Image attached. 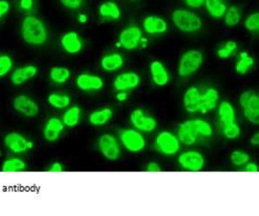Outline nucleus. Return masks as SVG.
Here are the masks:
<instances>
[{
  "label": "nucleus",
  "instance_id": "obj_12",
  "mask_svg": "<svg viewBox=\"0 0 259 216\" xmlns=\"http://www.w3.org/2000/svg\"><path fill=\"white\" fill-rule=\"evenodd\" d=\"M143 38L142 30L137 26H131L122 30L119 36V45L125 50H134L138 48L141 39Z\"/></svg>",
  "mask_w": 259,
  "mask_h": 216
},
{
  "label": "nucleus",
  "instance_id": "obj_30",
  "mask_svg": "<svg viewBox=\"0 0 259 216\" xmlns=\"http://www.w3.org/2000/svg\"><path fill=\"white\" fill-rule=\"evenodd\" d=\"M27 168L26 162L18 159V157H13V159L6 160L2 165V171L9 173V172H22Z\"/></svg>",
  "mask_w": 259,
  "mask_h": 216
},
{
  "label": "nucleus",
  "instance_id": "obj_32",
  "mask_svg": "<svg viewBox=\"0 0 259 216\" xmlns=\"http://www.w3.org/2000/svg\"><path fill=\"white\" fill-rule=\"evenodd\" d=\"M48 103L55 109H66L71 103V99L67 95H60V93H51L48 97Z\"/></svg>",
  "mask_w": 259,
  "mask_h": 216
},
{
  "label": "nucleus",
  "instance_id": "obj_17",
  "mask_svg": "<svg viewBox=\"0 0 259 216\" xmlns=\"http://www.w3.org/2000/svg\"><path fill=\"white\" fill-rule=\"evenodd\" d=\"M150 72L152 75V81L157 87H165L169 82V73L163 62L154 60L150 65Z\"/></svg>",
  "mask_w": 259,
  "mask_h": 216
},
{
  "label": "nucleus",
  "instance_id": "obj_22",
  "mask_svg": "<svg viewBox=\"0 0 259 216\" xmlns=\"http://www.w3.org/2000/svg\"><path fill=\"white\" fill-rule=\"evenodd\" d=\"M61 46L63 50L69 55H76L82 50V41L79 37V34L71 31L62 36L61 38Z\"/></svg>",
  "mask_w": 259,
  "mask_h": 216
},
{
  "label": "nucleus",
  "instance_id": "obj_44",
  "mask_svg": "<svg viewBox=\"0 0 259 216\" xmlns=\"http://www.w3.org/2000/svg\"><path fill=\"white\" fill-rule=\"evenodd\" d=\"M63 165L61 164V163H59V162H55L54 164H52L51 166H50V168H49V172H54V173H56V172H63Z\"/></svg>",
  "mask_w": 259,
  "mask_h": 216
},
{
  "label": "nucleus",
  "instance_id": "obj_40",
  "mask_svg": "<svg viewBox=\"0 0 259 216\" xmlns=\"http://www.w3.org/2000/svg\"><path fill=\"white\" fill-rule=\"evenodd\" d=\"M84 0H60V3L64 6L66 8L69 9H78L81 7V5L83 4Z\"/></svg>",
  "mask_w": 259,
  "mask_h": 216
},
{
  "label": "nucleus",
  "instance_id": "obj_18",
  "mask_svg": "<svg viewBox=\"0 0 259 216\" xmlns=\"http://www.w3.org/2000/svg\"><path fill=\"white\" fill-rule=\"evenodd\" d=\"M64 130L62 120L59 118H50L45 125L44 138L48 142H56L60 138V134Z\"/></svg>",
  "mask_w": 259,
  "mask_h": 216
},
{
  "label": "nucleus",
  "instance_id": "obj_10",
  "mask_svg": "<svg viewBox=\"0 0 259 216\" xmlns=\"http://www.w3.org/2000/svg\"><path fill=\"white\" fill-rule=\"evenodd\" d=\"M5 147L16 154L25 153L33 148V143L18 132H10L4 138Z\"/></svg>",
  "mask_w": 259,
  "mask_h": 216
},
{
  "label": "nucleus",
  "instance_id": "obj_39",
  "mask_svg": "<svg viewBox=\"0 0 259 216\" xmlns=\"http://www.w3.org/2000/svg\"><path fill=\"white\" fill-rule=\"evenodd\" d=\"M245 28L248 31L251 32H256L259 29V14L254 13L251 14L249 17H247V19L245 20Z\"/></svg>",
  "mask_w": 259,
  "mask_h": 216
},
{
  "label": "nucleus",
  "instance_id": "obj_2",
  "mask_svg": "<svg viewBox=\"0 0 259 216\" xmlns=\"http://www.w3.org/2000/svg\"><path fill=\"white\" fill-rule=\"evenodd\" d=\"M172 20L176 28L187 33L196 32L203 26L201 18L196 14L185 9L174 10L172 14Z\"/></svg>",
  "mask_w": 259,
  "mask_h": 216
},
{
  "label": "nucleus",
  "instance_id": "obj_19",
  "mask_svg": "<svg viewBox=\"0 0 259 216\" xmlns=\"http://www.w3.org/2000/svg\"><path fill=\"white\" fill-rule=\"evenodd\" d=\"M38 73V68L33 65H29L26 67H21L16 69L10 77L11 83L14 85H21L26 83L27 81L34 78Z\"/></svg>",
  "mask_w": 259,
  "mask_h": 216
},
{
  "label": "nucleus",
  "instance_id": "obj_31",
  "mask_svg": "<svg viewBox=\"0 0 259 216\" xmlns=\"http://www.w3.org/2000/svg\"><path fill=\"white\" fill-rule=\"evenodd\" d=\"M99 13L102 17H104V18H109L110 17V18L116 20L121 17V11L119 7H117L116 4L112 2H107L100 6Z\"/></svg>",
  "mask_w": 259,
  "mask_h": 216
},
{
  "label": "nucleus",
  "instance_id": "obj_28",
  "mask_svg": "<svg viewBox=\"0 0 259 216\" xmlns=\"http://www.w3.org/2000/svg\"><path fill=\"white\" fill-rule=\"evenodd\" d=\"M255 60L254 58L250 57L246 51H243L239 54V58L236 62V66H235V70L239 74H246L254 66Z\"/></svg>",
  "mask_w": 259,
  "mask_h": 216
},
{
  "label": "nucleus",
  "instance_id": "obj_33",
  "mask_svg": "<svg viewBox=\"0 0 259 216\" xmlns=\"http://www.w3.org/2000/svg\"><path fill=\"white\" fill-rule=\"evenodd\" d=\"M193 124L195 126V130L198 136L204 137V138H210L213 137V127L210 126L207 121L202 120V119H194Z\"/></svg>",
  "mask_w": 259,
  "mask_h": 216
},
{
  "label": "nucleus",
  "instance_id": "obj_13",
  "mask_svg": "<svg viewBox=\"0 0 259 216\" xmlns=\"http://www.w3.org/2000/svg\"><path fill=\"white\" fill-rule=\"evenodd\" d=\"M141 78L140 75L134 71H126L117 75L113 81V87L116 91L126 92L134 90L140 85Z\"/></svg>",
  "mask_w": 259,
  "mask_h": 216
},
{
  "label": "nucleus",
  "instance_id": "obj_24",
  "mask_svg": "<svg viewBox=\"0 0 259 216\" xmlns=\"http://www.w3.org/2000/svg\"><path fill=\"white\" fill-rule=\"evenodd\" d=\"M124 65V58L120 54H110L101 59V68L107 72H114Z\"/></svg>",
  "mask_w": 259,
  "mask_h": 216
},
{
  "label": "nucleus",
  "instance_id": "obj_9",
  "mask_svg": "<svg viewBox=\"0 0 259 216\" xmlns=\"http://www.w3.org/2000/svg\"><path fill=\"white\" fill-rule=\"evenodd\" d=\"M131 124L140 132L151 133L157 127L156 120L151 115H146L142 109H135L130 115Z\"/></svg>",
  "mask_w": 259,
  "mask_h": 216
},
{
  "label": "nucleus",
  "instance_id": "obj_46",
  "mask_svg": "<svg viewBox=\"0 0 259 216\" xmlns=\"http://www.w3.org/2000/svg\"><path fill=\"white\" fill-rule=\"evenodd\" d=\"M33 6V0H20V7L25 10H30Z\"/></svg>",
  "mask_w": 259,
  "mask_h": 216
},
{
  "label": "nucleus",
  "instance_id": "obj_5",
  "mask_svg": "<svg viewBox=\"0 0 259 216\" xmlns=\"http://www.w3.org/2000/svg\"><path fill=\"white\" fill-rule=\"evenodd\" d=\"M155 148L163 155L173 156L179 153L181 142L176 134L169 131H162L155 139Z\"/></svg>",
  "mask_w": 259,
  "mask_h": 216
},
{
  "label": "nucleus",
  "instance_id": "obj_26",
  "mask_svg": "<svg viewBox=\"0 0 259 216\" xmlns=\"http://www.w3.org/2000/svg\"><path fill=\"white\" fill-rule=\"evenodd\" d=\"M205 6L210 17L215 19L223 18L227 10V5L224 0H205Z\"/></svg>",
  "mask_w": 259,
  "mask_h": 216
},
{
  "label": "nucleus",
  "instance_id": "obj_23",
  "mask_svg": "<svg viewBox=\"0 0 259 216\" xmlns=\"http://www.w3.org/2000/svg\"><path fill=\"white\" fill-rule=\"evenodd\" d=\"M219 119L221 126L236 122V111L231 102L222 101L219 106Z\"/></svg>",
  "mask_w": 259,
  "mask_h": 216
},
{
  "label": "nucleus",
  "instance_id": "obj_38",
  "mask_svg": "<svg viewBox=\"0 0 259 216\" xmlns=\"http://www.w3.org/2000/svg\"><path fill=\"white\" fill-rule=\"evenodd\" d=\"M14 62L11 57L8 55H0V78L5 77L6 74H8L11 69H13Z\"/></svg>",
  "mask_w": 259,
  "mask_h": 216
},
{
  "label": "nucleus",
  "instance_id": "obj_29",
  "mask_svg": "<svg viewBox=\"0 0 259 216\" xmlns=\"http://www.w3.org/2000/svg\"><path fill=\"white\" fill-rule=\"evenodd\" d=\"M50 80L58 84H63L71 77V71L64 67H54L49 73Z\"/></svg>",
  "mask_w": 259,
  "mask_h": 216
},
{
  "label": "nucleus",
  "instance_id": "obj_27",
  "mask_svg": "<svg viewBox=\"0 0 259 216\" xmlns=\"http://www.w3.org/2000/svg\"><path fill=\"white\" fill-rule=\"evenodd\" d=\"M81 120V109L80 107H71L69 108L62 116V122L64 126L74 127L79 124Z\"/></svg>",
  "mask_w": 259,
  "mask_h": 216
},
{
  "label": "nucleus",
  "instance_id": "obj_48",
  "mask_svg": "<svg viewBox=\"0 0 259 216\" xmlns=\"http://www.w3.org/2000/svg\"><path fill=\"white\" fill-rule=\"evenodd\" d=\"M126 97H127V95H126V92H119L116 95V100L117 101H120V102H123V101H125L126 100Z\"/></svg>",
  "mask_w": 259,
  "mask_h": 216
},
{
  "label": "nucleus",
  "instance_id": "obj_49",
  "mask_svg": "<svg viewBox=\"0 0 259 216\" xmlns=\"http://www.w3.org/2000/svg\"><path fill=\"white\" fill-rule=\"evenodd\" d=\"M79 21L80 22H85L87 21V16H84V15L79 16Z\"/></svg>",
  "mask_w": 259,
  "mask_h": 216
},
{
  "label": "nucleus",
  "instance_id": "obj_41",
  "mask_svg": "<svg viewBox=\"0 0 259 216\" xmlns=\"http://www.w3.org/2000/svg\"><path fill=\"white\" fill-rule=\"evenodd\" d=\"M10 9V4L7 0H0V18L8 13Z\"/></svg>",
  "mask_w": 259,
  "mask_h": 216
},
{
  "label": "nucleus",
  "instance_id": "obj_35",
  "mask_svg": "<svg viewBox=\"0 0 259 216\" xmlns=\"http://www.w3.org/2000/svg\"><path fill=\"white\" fill-rule=\"evenodd\" d=\"M240 126L236 123V122H233V123H229L226 125L222 126V133L223 136L228 140H236L240 137Z\"/></svg>",
  "mask_w": 259,
  "mask_h": 216
},
{
  "label": "nucleus",
  "instance_id": "obj_8",
  "mask_svg": "<svg viewBox=\"0 0 259 216\" xmlns=\"http://www.w3.org/2000/svg\"><path fill=\"white\" fill-rule=\"evenodd\" d=\"M178 162L183 170L190 172H199L202 171L205 166L204 155L201 152L195 150L186 151L184 153H182L179 156Z\"/></svg>",
  "mask_w": 259,
  "mask_h": 216
},
{
  "label": "nucleus",
  "instance_id": "obj_3",
  "mask_svg": "<svg viewBox=\"0 0 259 216\" xmlns=\"http://www.w3.org/2000/svg\"><path fill=\"white\" fill-rule=\"evenodd\" d=\"M204 62V56L199 50H188L182 55L179 63V75L181 78H188L201 69Z\"/></svg>",
  "mask_w": 259,
  "mask_h": 216
},
{
  "label": "nucleus",
  "instance_id": "obj_20",
  "mask_svg": "<svg viewBox=\"0 0 259 216\" xmlns=\"http://www.w3.org/2000/svg\"><path fill=\"white\" fill-rule=\"evenodd\" d=\"M220 100V92L214 88H208L206 89L204 93L201 95V109L199 112L201 113H207L211 110H215L219 106Z\"/></svg>",
  "mask_w": 259,
  "mask_h": 216
},
{
  "label": "nucleus",
  "instance_id": "obj_37",
  "mask_svg": "<svg viewBox=\"0 0 259 216\" xmlns=\"http://www.w3.org/2000/svg\"><path fill=\"white\" fill-rule=\"evenodd\" d=\"M250 161V156L248 153L241 151V150H235L231 154V162L235 166H243L246 163Z\"/></svg>",
  "mask_w": 259,
  "mask_h": 216
},
{
  "label": "nucleus",
  "instance_id": "obj_6",
  "mask_svg": "<svg viewBox=\"0 0 259 216\" xmlns=\"http://www.w3.org/2000/svg\"><path fill=\"white\" fill-rule=\"evenodd\" d=\"M120 141L124 149L131 153L142 152L146 147L143 134L134 129H123L120 131Z\"/></svg>",
  "mask_w": 259,
  "mask_h": 216
},
{
  "label": "nucleus",
  "instance_id": "obj_4",
  "mask_svg": "<svg viewBox=\"0 0 259 216\" xmlns=\"http://www.w3.org/2000/svg\"><path fill=\"white\" fill-rule=\"evenodd\" d=\"M239 104L245 118L251 124H259V97L254 90H247L239 97Z\"/></svg>",
  "mask_w": 259,
  "mask_h": 216
},
{
  "label": "nucleus",
  "instance_id": "obj_21",
  "mask_svg": "<svg viewBox=\"0 0 259 216\" xmlns=\"http://www.w3.org/2000/svg\"><path fill=\"white\" fill-rule=\"evenodd\" d=\"M144 30L150 34H161L167 31V23L161 17L149 16L143 20Z\"/></svg>",
  "mask_w": 259,
  "mask_h": 216
},
{
  "label": "nucleus",
  "instance_id": "obj_36",
  "mask_svg": "<svg viewBox=\"0 0 259 216\" xmlns=\"http://www.w3.org/2000/svg\"><path fill=\"white\" fill-rule=\"evenodd\" d=\"M237 50V44L235 41H227L222 46L221 48L217 50L216 56L220 58V59H228L229 57L234 55V52Z\"/></svg>",
  "mask_w": 259,
  "mask_h": 216
},
{
  "label": "nucleus",
  "instance_id": "obj_45",
  "mask_svg": "<svg viewBox=\"0 0 259 216\" xmlns=\"http://www.w3.org/2000/svg\"><path fill=\"white\" fill-rule=\"evenodd\" d=\"M258 165L256 163H252V162H248L245 164V171L246 172H258Z\"/></svg>",
  "mask_w": 259,
  "mask_h": 216
},
{
  "label": "nucleus",
  "instance_id": "obj_47",
  "mask_svg": "<svg viewBox=\"0 0 259 216\" xmlns=\"http://www.w3.org/2000/svg\"><path fill=\"white\" fill-rule=\"evenodd\" d=\"M250 144L254 145V147H258V145H259V133L258 132H256L254 136L251 137Z\"/></svg>",
  "mask_w": 259,
  "mask_h": 216
},
{
  "label": "nucleus",
  "instance_id": "obj_42",
  "mask_svg": "<svg viewBox=\"0 0 259 216\" xmlns=\"http://www.w3.org/2000/svg\"><path fill=\"white\" fill-rule=\"evenodd\" d=\"M185 3L191 8H201L205 4V0H185Z\"/></svg>",
  "mask_w": 259,
  "mask_h": 216
},
{
  "label": "nucleus",
  "instance_id": "obj_14",
  "mask_svg": "<svg viewBox=\"0 0 259 216\" xmlns=\"http://www.w3.org/2000/svg\"><path fill=\"white\" fill-rule=\"evenodd\" d=\"M75 84L81 91L84 92L100 91L104 87V82L101 78L89 73H82L78 75V78L75 80Z\"/></svg>",
  "mask_w": 259,
  "mask_h": 216
},
{
  "label": "nucleus",
  "instance_id": "obj_34",
  "mask_svg": "<svg viewBox=\"0 0 259 216\" xmlns=\"http://www.w3.org/2000/svg\"><path fill=\"white\" fill-rule=\"evenodd\" d=\"M241 19L240 10L236 6H232V7L227 8L225 13V23L228 27H235L237 26Z\"/></svg>",
  "mask_w": 259,
  "mask_h": 216
},
{
  "label": "nucleus",
  "instance_id": "obj_15",
  "mask_svg": "<svg viewBox=\"0 0 259 216\" xmlns=\"http://www.w3.org/2000/svg\"><path fill=\"white\" fill-rule=\"evenodd\" d=\"M176 136H178L180 142L186 145V147H191V145L195 144L198 138V134L195 130V126H194L192 120H187L183 122V123H181L179 125L178 134H176Z\"/></svg>",
  "mask_w": 259,
  "mask_h": 216
},
{
  "label": "nucleus",
  "instance_id": "obj_7",
  "mask_svg": "<svg viewBox=\"0 0 259 216\" xmlns=\"http://www.w3.org/2000/svg\"><path fill=\"white\" fill-rule=\"evenodd\" d=\"M98 148L105 159L109 161H116L121 156V148L117 139L111 133L102 134L99 138Z\"/></svg>",
  "mask_w": 259,
  "mask_h": 216
},
{
  "label": "nucleus",
  "instance_id": "obj_43",
  "mask_svg": "<svg viewBox=\"0 0 259 216\" xmlns=\"http://www.w3.org/2000/svg\"><path fill=\"white\" fill-rule=\"evenodd\" d=\"M161 171H162L161 166L155 162H151L149 163L148 166H146V172H161Z\"/></svg>",
  "mask_w": 259,
  "mask_h": 216
},
{
  "label": "nucleus",
  "instance_id": "obj_11",
  "mask_svg": "<svg viewBox=\"0 0 259 216\" xmlns=\"http://www.w3.org/2000/svg\"><path fill=\"white\" fill-rule=\"evenodd\" d=\"M13 107L17 112L22 114L26 118H34L39 113L38 103L30 97L19 95L14 99Z\"/></svg>",
  "mask_w": 259,
  "mask_h": 216
},
{
  "label": "nucleus",
  "instance_id": "obj_16",
  "mask_svg": "<svg viewBox=\"0 0 259 216\" xmlns=\"http://www.w3.org/2000/svg\"><path fill=\"white\" fill-rule=\"evenodd\" d=\"M201 95L198 88L190 87L183 97V106L188 113H197L201 109Z\"/></svg>",
  "mask_w": 259,
  "mask_h": 216
},
{
  "label": "nucleus",
  "instance_id": "obj_1",
  "mask_svg": "<svg viewBox=\"0 0 259 216\" xmlns=\"http://www.w3.org/2000/svg\"><path fill=\"white\" fill-rule=\"evenodd\" d=\"M21 36L23 41L30 46H42L48 39L45 23L33 16H28L21 23Z\"/></svg>",
  "mask_w": 259,
  "mask_h": 216
},
{
  "label": "nucleus",
  "instance_id": "obj_25",
  "mask_svg": "<svg viewBox=\"0 0 259 216\" xmlns=\"http://www.w3.org/2000/svg\"><path fill=\"white\" fill-rule=\"evenodd\" d=\"M113 116V111L111 108H103L94 111L89 115V122L93 126H102L108 123V122Z\"/></svg>",
  "mask_w": 259,
  "mask_h": 216
}]
</instances>
